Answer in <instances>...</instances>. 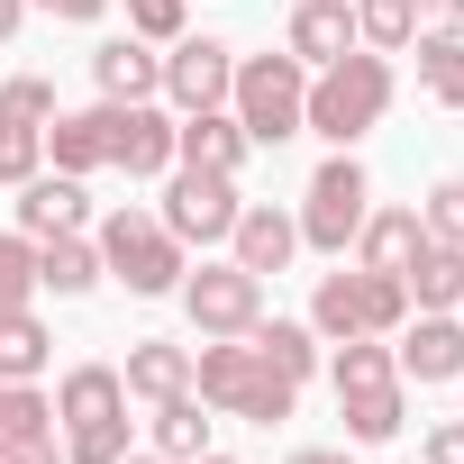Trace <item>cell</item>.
Returning <instances> with one entry per match:
<instances>
[{
    "instance_id": "5",
    "label": "cell",
    "mask_w": 464,
    "mask_h": 464,
    "mask_svg": "<svg viewBox=\"0 0 464 464\" xmlns=\"http://www.w3.org/2000/svg\"><path fill=\"white\" fill-rule=\"evenodd\" d=\"M92 246H101V274H119L137 301H164V292H182V274H191V246L173 237L164 218H146V209H110Z\"/></svg>"
},
{
    "instance_id": "14",
    "label": "cell",
    "mask_w": 464,
    "mask_h": 464,
    "mask_svg": "<svg viewBox=\"0 0 464 464\" xmlns=\"http://www.w3.org/2000/svg\"><path fill=\"white\" fill-rule=\"evenodd\" d=\"M227 256H237L246 274H283V265L301 256V218H292V209H274V200H246V209H237V227H227Z\"/></svg>"
},
{
    "instance_id": "37",
    "label": "cell",
    "mask_w": 464,
    "mask_h": 464,
    "mask_svg": "<svg viewBox=\"0 0 464 464\" xmlns=\"http://www.w3.org/2000/svg\"><path fill=\"white\" fill-rule=\"evenodd\" d=\"M0 464H64V446H55V428H46V437H28L19 455H0Z\"/></svg>"
},
{
    "instance_id": "34",
    "label": "cell",
    "mask_w": 464,
    "mask_h": 464,
    "mask_svg": "<svg viewBox=\"0 0 464 464\" xmlns=\"http://www.w3.org/2000/svg\"><path fill=\"white\" fill-rule=\"evenodd\" d=\"M128 37L173 46V37H182V0H128Z\"/></svg>"
},
{
    "instance_id": "25",
    "label": "cell",
    "mask_w": 464,
    "mask_h": 464,
    "mask_svg": "<svg viewBox=\"0 0 464 464\" xmlns=\"http://www.w3.org/2000/svg\"><path fill=\"white\" fill-rule=\"evenodd\" d=\"M410 301L419 310H464V246H446V237H428L419 256H410Z\"/></svg>"
},
{
    "instance_id": "28",
    "label": "cell",
    "mask_w": 464,
    "mask_h": 464,
    "mask_svg": "<svg viewBox=\"0 0 464 464\" xmlns=\"http://www.w3.org/2000/svg\"><path fill=\"white\" fill-rule=\"evenodd\" d=\"M155 455H164V464H191V455H209L200 392H173V401H155Z\"/></svg>"
},
{
    "instance_id": "41",
    "label": "cell",
    "mask_w": 464,
    "mask_h": 464,
    "mask_svg": "<svg viewBox=\"0 0 464 464\" xmlns=\"http://www.w3.org/2000/svg\"><path fill=\"white\" fill-rule=\"evenodd\" d=\"M119 464H164V455H155V446H146V455H137V446H128V455H119Z\"/></svg>"
},
{
    "instance_id": "1",
    "label": "cell",
    "mask_w": 464,
    "mask_h": 464,
    "mask_svg": "<svg viewBox=\"0 0 464 464\" xmlns=\"http://www.w3.org/2000/svg\"><path fill=\"white\" fill-rule=\"evenodd\" d=\"M392 55H373V46H355V55H337V64H319L310 73V110H301V128L310 137H328V146H355V137H373L382 128V110H392Z\"/></svg>"
},
{
    "instance_id": "42",
    "label": "cell",
    "mask_w": 464,
    "mask_h": 464,
    "mask_svg": "<svg viewBox=\"0 0 464 464\" xmlns=\"http://www.w3.org/2000/svg\"><path fill=\"white\" fill-rule=\"evenodd\" d=\"M191 464H237V455H191Z\"/></svg>"
},
{
    "instance_id": "16",
    "label": "cell",
    "mask_w": 464,
    "mask_h": 464,
    "mask_svg": "<svg viewBox=\"0 0 464 464\" xmlns=\"http://www.w3.org/2000/svg\"><path fill=\"white\" fill-rule=\"evenodd\" d=\"M82 218H92L82 173H28L19 182V237H73Z\"/></svg>"
},
{
    "instance_id": "32",
    "label": "cell",
    "mask_w": 464,
    "mask_h": 464,
    "mask_svg": "<svg viewBox=\"0 0 464 464\" xmlns=\"http://www.w3.org/2000/svg\"><path fill=\"white\" fill-rule=\"evenodd\" d=\"M401 319H410V283L401 274H364V337H401Z\"/></svg>"
},
{
    "instance_id": "36",
    "label": "cell",
    "mask_w": 464,
    "mask_h": 464,
    "mask_svg": "<svg viewBox=\"0 0 464 464\" xmlns=\"http://www.w3.org/2000/svg\"><path fill=\"white\" fill-rule=\"evenodd\" d=\"M37 10H46V19H64V28H92L110 0H37Z\"/></svg>"
},
{
    "instance_id": "21",
    "label": "cell",
    "mask_w": 464,
    "mask_h": 464,
    "mask_svg": "<svg viewBox=\"0 0 464 464\" xmlns=\"http://www.w3.org/2000/svg\"><path fill=\"white\" fill-rule=\"evenodd\" d=\"M401 55H419V92L437 110H464V28H419Z\"/></svg>"
},
{
    "instance_id": "20",
    "label": "cell",
    "mask_w": 464,
    "mask_h": 464,
    "mask_svg": "<svg viewBox=\"0 0 464 464\" xmlns=\"http://www.w3.org/2000/svg\"><path fill=\"white\" fill-rule=\"evenodd\" d=\"M419 246H428V218L419 209H364V227H355V265L364 274H410Z\"/></svg>"
},
{
    "instance_id": "30",
    "label": "cell",
    "mask_w": 464,
    "mask_h": 464,
    "mask_svg": "<svg viewBox=\"0 0 464 464\" xmlns=\"http://www.w3.org/2000/svg\"><path fill=\"white\" fill-rule=\"evenodd\" d=\"M410 37H419V0H355V46L401 55Z\"/></svg>"
},
{
    "instance_id": "31",
    "label": "cell",
    "mask_w": 464,
    "mask_h": 464,
    "mask_svg": "<svg viewBox=\"0 0 464 464\" xmlns=\"http://www.w3.org/2000/svg\"><path fill=\"white\" fill-rule=\"evenodd\" d=\"M28 301H37V237L10 227V237H0V319L28 310Z\"/></svg>"
},
{
    "instance_id": "26",
    "label": "cell",
    "mask_w": 464,
    "mask_h": 464,
    "mask_svg": "<svg viewBox=\"0 0 464 464\" xmlns=\"http://www.w3.org/2000/svg\"><path fill=\"white\" fill-rule=\"evenodd\" d=\"M46 364H55L46 319H37V310H10V319H0V382H37Z\"/></svg>"
},
{
    "instance_id": "11",
    "label": "cell",
    "mask_w": 464,
    "mask_h": 464,
    "mask_svg": "<svg viewBox=\"0 0 464 464\" xmlns=\"http://www.w3.org/2000/svg\"><path fill=\"white\" fill-rule=\"evenodd\" d=\"M227 82H237V46L173 37V55H164V101H173V119H182V110H227Z\"/></svg>"
},
{
    "instance_id": "38",
    "label": "cell",
    "mask_w": 464,
    "mask_h": 464,
    "mask_svg": "<svg viewBox=\"0 0 464 464\" xmlns=\"http://www.w3.org/2000/svg\"><path fill=\"white\" fill-rule=\"evenodd\" d=\"M419 19H437V28H464V0H419Z\"/></svg>"
},
{
    "instance_id": "12",
    "label": "cell",
    "mask_w": 464,
    "mask_h": 464,
    "mask_svg": "<svg viewBox=\"0 0 464 464\" xmlns=\"http://www.w3.org/2000/svg\"><path fill=\"white\" fill-rule=\"evenodd\" d=\"M110 164H119L128 182H164V173H173V110L119 101V119H110Z\"/></svg>"
},
{
    "instance_id": "33",
    "label": "cell",
    "mask_w": 464,
    "mask_h": 464,
    "mask_svg": "<svg viewBox=\"0 0 464 464\" xmlns=\"http://www.w3.org/2000/svg\"><path fill=\"white\" fill-rule=\"evenodd\" d=\"M419 218H428V237H446V246H464V173H446L428 200H419Z\"/></svg>"
},
{
    "instance_id": "22",
    "label": "cell",
    "mask_w": 464,
    "mask_h": 464,
    "mask_svg": "<svg viewBox=\"0 0 464 464\" xmlns=\"http://www.w3.org/2000/svg\"><path fill=\"white\" fill-rule=\"evenodd\" d=\"M101 283V246L82 237V227H73V237H37V292H55V301H82Z\"/></svg>"
},
{
    "instance_id": "7",
    "label": "cell",
    "mask_w": 464,
    "mask_h": 464,
    "mask_svg": "<svg viewBox=\"0 0 464 464\" xmlns=\"http://www.w3.org/2000/svg\"><path fill=\"white\" fill-rule=\"evenodd\" d=\"M364 209H373V182H364L355 146H337V155L310 173V191H301V246L346 256V246H355V227H364Z\"/></svg>"
},
{
    "instance_id": "39",
    "label": "cell",
    "mask_w": 464,
    "mask_h": 464,
    "mask_svg": "<svg viewBox=\"0 0 464 464\" xmlns=\"http://www.w3.org/2000/svg\"><path fill=\"white\" fill-rule=\"evenodd\" d=\"M19 19H28V0H0V46L19 37Z\"/></svg>"
},
{
    "instance_id": "19",
    "label": "cell",
    "mask_w": 464,
    "mask_h": 464,
    "mask_svg": "<svg viewBox=\"0 0 464 464\" xmlns=\"http://www.w3.org/2000/svg\"><path fill=\"white\" fill-rule=\"evenodd\" d=\"M110 119H119V101H101V110H55V119H46L55 173H101V164H110Z\"/></svg>"
},
{
    "instance_id": "35",
    "label": "cell",
    "mask_w": 464,
    "mask_h": 464,
    "mask_svg": "<svg viewBox=\"0 0 464 464\" xmlns=\"http://www.w3.org/2000/svg\"><path fill=\"white\" fill-rule=\"evenodd\" d=\"M428 464H464V419H437L428 428Z\"/></svg>"
},
{
    "instance_id": "23",
    "label": "cell",
    "mask_w": 464,
    "mask_h": 464,
    "mask_svg": "<svg viewBox=\"0 0 464 464\" xmlns=\"http://www.w3.org/2000/svg\"><path fill=\"white\" fill-rule=\"evenodd\" d=\"M246 346H256V355H265V364H274L283 382H310V373H319V346H328V337H319L310 319H256V328H246Z\"/></svg>"
},
{
    "instance_id": "4",
    "label": "cell",
    "mask_w": 464,
    "mask_h": 464,
    "mask_svg": "<svg viewBox=\"0 0 464 464\" xmlns=\"http://www.w3.org/2000/svg\"><path fill=\"white\" fill-rule=\"evenodd\" d=\"M55 428H64V464H119L128 455V382H119V364H73L55 382Z\"/></svg>"
},
{
    "instance_id": "2",
    "label": "cell",
    "mask_w": 464,
    "mask_h": 464,
    "mask_svg": "<svg viewBox=\"0 0 464 464\" xmlns=\"http://www.w3.org/2000/svg\"><path fill=\"white\" fill-rule=\"evenodd\" d=\"M191 392H200L209 410H227V419H256V428L292 419V401H301V382H283L246 337H200V355H191Z\"/></svg>"
},
{
    "instance_id": "9",
    "label": "cell",
    "mask_w": 464,
    "mask_h": 464,
    "mask_svg": "<svg viewBox=\"0 0 464 464\" xmlns=\"http://www.w3.org/2000/svg\"><path fill=\"white\" fill-rule=\"evenodd\" d=\"M173 301L191 310V328H200V337H246V328L265 319V274H246L237 256H227V265L182 274V292H173Z\"/></svg>"
},
{
    "instance_id": "15",
    "label": "cell",
    "mask_w": 464,
    "mask_h": 464,
    "mask_svg": "<svg viewBox=\"0 0 464 464\" xmlns=\"http://www.w3.org/2000/svg\"><path fill=\"white\" fill-rule=\"evenodd\" d=\"M256 146L237 128V110H182L173 119V164H200V173H237Z\"/></svg>"
},
{
    "instance_id": "24",
    "label": "cell",
    "mask_w": 464,
    "mask_h": 464,
    "mask_svg": "<svg viewBox=\"0 0 464 464\" xmlns=\"http://www.w3.org/2000/svg\"><path fill=\"white\" fill-rule=\"evenodd\" d=\"M128 401H173V392H191V346H164V337H137L128 346Z\"/></svg>"
},
{
    "instance_id": "29",
    "label": "cell",
    "mask_w": 464,
    "mask_h": 464,
    "mask_svg": "<svg viewBox=\"0 0 464 464\" xmlns=\"http://www.w3.org/2000/svg\"><path fill=\"white\" fill-rule=\"evenodd\" d=\"M55 428V401L37 392V382H0V455H19L28 437H46Z\"/></svg>"
},
{
    "instance_id": "27",
    "label": "cell",
    "mask_w": 464,
    "mask_h": 464,
    "mask_svg": "<svg viewBox=\"0 0 464 464\" xmlns=\"http://www.w3.org/2000/svg\"><path fill=\"white\" fill-rule=\"evenodd\" d=\"M310 328L337 346V337H364V274H319L310 292Z\"/></svg>"
},
{
    "instance_id": "6",
    "label": "cell",
    "mask_w": 464,
    "mask_h": 464,
    "mask_svg": "<svg viewBox=\"0 0 464 464\" xmlns=\"http://www.w3.org/2000/svg\"><path fill=\"white\" fill-rule=\"evenodd\" d=\"M227 110H237L246 146H292L301 137V110H310V64L301 55H237Z\"/></svg>"
},
{
    "instance_id": "10",
    "label": "cell",
    "mask_w": 464,
    "mask_h": 464,
    "mask_svg": "<svg viewBox=\"0 0 464 464\" xmlns=\"http://www.w3.org/2000/svg\"><path fill=\"white\" fill-rule=\"evenodd\" d=\"M46 119H55V82L46 73H10L0 82V182H28L46 173Z\"/></svg>"
},
{
    "instance_id": "13",
    "label": "cell",
    "mask_w": 464,
    "mask_h": 464,
    "mask_svg": "<svg viewBox=\"0 0 464 464\" xmlns=\"http://www.w3.org/2000/svg\"><path fill=\"white\" fill-rule=\"evenodd\" d=\"M392 364H401V382H464V319H455V310H419V319H401Z\"/></svg>"
},
{
    "instance_id": "17",
    "label": "cell",
    "mask_w": 464,
    "mask_h": 464,
    "mask_svg": "<svg viewBox=\"0 0 464 464\" xmlns=\"http://www.w3.org/2000/svg\"><path fill=\"white\" fill-rule=\"evenodd\" d=\"M283 55H301L310 73L337 64V55H355V0H301L292 28H283Z\"/></svg>"
},
{
    "instance_id": "8",
    "label": "cell",
    "mask_w": 464,
    "mask_h": 464,
    "mask_svg": "<svg viewBox=\"0 0 464 464\" xmlns=\"http://www.w3.org/2000/svg\"><path fill=\"white\" fill-rule=\"evenodd\" d=\"M237 173H200V164H173L164 173V227H173V237L182 246H227V227H237Z\"/></svg>"
},
{
    "instance_id": "3",
    "label": "cell",
    "mask_w": 464,
    "mask_h": 464,
    "mask_svg": "<svg viewBox=\"0 0 464 464\" xmlns=\"http://www.w3.org/2000/svg\"><path fill=\"white\" fill-rule=\"evenodd\" d=\"M328 382H337V410H346V437H355V446H392V437H401L410 401H401V364H392L382 337H337Z\"/></svg>"
},
{
    "instance_id": "40",
    "label": "cell",
    "mask_w": 464,
    "mask_h": 464,
    "mask_svg": "<svg viewBox=\"0 0 464 464\" xmlns=\"http://www.w3.org/2000/svg\"><path fill=\"white\" fill-rule=\"evenodd\" d=\"M292 464H346V455H337V446H301Z\"/></svg>"
},
{
    "instance_id": "18",
    "label": "cell",
    "mask_w": 464,
    "mask_h": 464,
    "mask_svg": "<svg viewBox=\"0 0 464 464\" xmlns=\"http://www.w3.org/2000/svg\"><path fill=\"white\" fill-rule=\"evenodd\" d=\"M92 82H101V101H164V55L146 37H110V46H92Z\"/></svg>"
}]
</instances>
